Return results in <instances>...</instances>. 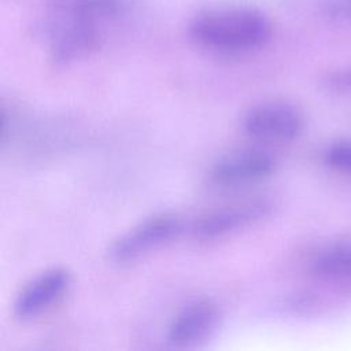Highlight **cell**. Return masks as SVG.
Returning <instances> with one entry per match:
<instances>
[{
  "label": "cell",
  "mask_w": 351,
  "mask_h": 351,
  "mask_svg": "<svg viewBox=\"0 0 351 351\" xmlns=\"http://www.w3.org/2000/svg\"><path fill=\"white\" fill-rule=\"evenodd\" d=\"M324 162L335 171L351 176V138L336 140L324 151Z\"/></svg>",
  "instance_id": "obj_9"
},
{
  "label": "cell",
  "mask_w": 351,
  "mask_h": 351,
  "mask_svg": "<svg viewBox=\"0 0 351 351\" xmlns=\"http://www.w3.org/2000/svg\"><path fill=\"white\" fill-rule=\"evenodd\" d=\"M271 211V200L263 197L232 203L200 215L192 226V234L199 240L221 239L265 219Z\"/></svg>",
  "instance_id": "obj_6"
},
{
  "label": "cell",
  "mask_w": 351,
  "mask_h": 351,
  "mask_svg": "<svg viewBox=\"0 0 351 351\" xmlns=\"http://www.w3.org/2000/svg\"><path fill=\"white\" fill-rule=\"evenodd\" d=\"M308 273L341 304L351 299V234L319 245L308 259Z\"/></svg>",
  "instance_id": "obj_4"
},
{
  "label": "cell",
  "mask_w": 351,
  "mask_h": 351,
  "mask_svg": "<svg viewBox=\"0 0 351 351\" xmlns=\"http://www.w3.org/2000/svg\"><path fill=\"white\" fill-rule=\"evenodd\" d=\"M192 36L202 45L225 52H244L262 47L270 38L267 19L245 8L217 10L195 19Z\"/></svg>",
  "instance_id": "obj_1"
},
{
  "label": "cell",
  "mask_w": 351,
  "mask_h": 351,
  "mask_svg": "<svg viewBox=\"0 0 351 351\" xmlns=\"http://www.w3.org/2000/svg\"><path fill=\"white\" fill-rule=\"evenodd\" d=\"M277 167L276 158L266 149L248 147L230 151L218 158L208 173L219 188H239L269 178Z\"/></svg>",
  "instance_id": "obj_5"
},
{
  "label": "cell",
  "mask_w": 351,
  "mask_h": 351,
  "mask_svg": "<svg viewBox=\"0 0 351 351\" xmlns=\"http://www.w3.org/2000/svg\"><path fill=\"white\" fill-rule=\"evenodd\" d=\"M182 228V219L173 213L151 215L114 240L108 258L117 265L137 262L178 237Z\"/></svg>",
  "instance_id": "obj_2"
},
{
  "label": "cell",
  "mask_w": 351,
  "mask_h": 351,
  "mask_svg": "<svg viewBox=\"0 0 351 351\" xmlns=\"http://www.w3.org/2000/svg\"><path fill=\"white\" fill-rule=\"evenodd\" d=\"M221 308L210 299H199L177 313L169 326L167 339L174 347L191 348L210 339L221 322Z\"/></svg>",
  "instance_id": "obj_8"
},
{
  "label": "cell",
  "mask_w": 351,
  "mask_h": 351,
  "mask_svg": "<svg viewBox=\"0 0 351 351\" xmlns=\"http://www.w3.org/2000/svg\"><path fill=\"white\" fill-rule=\"evenodd\" d=\"M324 86L333 93H351V67L333 70L324 77Z\"/></svg>",
  "instance_id": "obj_10"
},
{
  "label": "cell",
  "mask_w": 351,
  "mask_h": 351,
  "mask_svg": "<svg viewBox=\"0 0 351 351\" xmlns=\"http://www.w3.org/2000/svg\"><path fill=\"white\" fill-rule=\"evenodd\" d=\"M71 287V274L64 267H51L32 278L16 295L14 314L18 319H34L56 306Z\"/></svg>",
  "instance_id": "obj_7"
},
{
  "label": "cell",
  "mask_w": 351,
  "mask_h": 351,
  "mask_svg": "<svg viewBox=\"0 0 351 351\" xmlns=\"http://www.w3.org/2000/svg\"><path fill=\"white\" fill-rule=\"evenodd\" d=\"M243 129L252 140L261 143H291L302 134L304 115L289 101H263L245 112Z\"/></svg>",
  "instance_id": "obj_3"
},
{
  "label": "cell",
  "mask_w": 351,
  "mask_h": 351,
  "mask_svg": "<svg viewBox=\"0 0 351 351\" xmlns=\"http://www.w3.org/2000/svg\"><path fill=\"white\" fill-rule=\"evenodd\" d=\"M336 7L340 15L351 19V0H336Z\"/></svg>",
  "instance_id": "obj_11"
}]
</instances>
